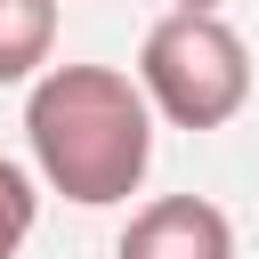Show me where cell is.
Instances as JSON below:
<instances>
[{"mask_svg": "<svg viewBox=\"0 0 259 259\" xmlns=\"http://www.w3.org/2000/svg\"><path fill=\"white\" fill-rule=\"evenodd\" d=\"M138 89L170 130H227L251 105V49L227 16L170 8L138 49Z\"/></svg>", "mask_w": 259, "mask_h": 259, "instance_id": "obj_2", "label": "cell"}, {"mask_svg": "<svg viewBox=\"0 0 259 259\" xmlns=\"http://www.w3.org/2000/svg\"><path fill=\"white\" fill-rule=\"evenodd\" d=\"M57 57V0H0V89L40 81Z\"/></svg>", "mask_w": 259, "mask_h": 259, "instance_id": "obj_4", "label": "cell"}, {"mask_svg": "<svg viewBox=\"0 0 259 259\" xmlns=\"http://www.w3.org/2000/svg\"><path fill=\"white\" fill-rule=\"evenodd\" d=\"M24 146L49 194L105 210L146 186L154 162V105L113 65H49L24 89Z\"/></svg>", "mask_w": 259, "mask_h": 259, "instance_id": "obj_1", "label": "cell"}, {"mask_svg": "<svg viewBox=\"0 0 259 259\" xmlns=\"http://www.w3.org/2000/svg\"><path fill=\"white\" fill-rule=\"evenodd\" d=\"M32 219H40V178H32L24 162H8V154H0V259H16V251H24Z\"/></svg>", "mask_w": 259, "mask_h": 259, "instance_id": "obj_5", "label": "cell"}, {"mask_svg": "<svg viewBox=\"0 0 259 259\" xmlns=\"http://www.w3.org/2000/svg\"><path fill=\"white\" fill-rule=\"evenodd\" d=\"M113 259H235V227L202 194H154L146 210H130Z\"/></svg>", "mask_w": 259, "mask_h": 259, "instance_id": "obj_3", "label": "cell"}, {"mask_svg": "<svg viewBox=\"0 0 259 259\" xmlns=\"http://www.w3.org/2000/svg\"><path fill=\"white\" fill-rule=\"evenodd\" d=\"M170 8H202V16H219V0H170Z\"/></svg>", "mask_w": 259, "mask_h": 259, "instance_id": "obj_6", "label": "cell"}]
</instances>
